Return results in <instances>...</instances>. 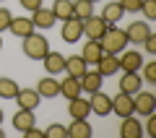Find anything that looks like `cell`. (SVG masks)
Segmentation results:
<instances>
[{
  "mask_svg": "<svg viewBox=\"0 0 156 138\" xmlns=\"http://www.w3.org/2000/svg\"><path fill=\"white\" fill-rule=\"evenodd\" d=\"M99 44H101V50L109 52V55H120V52L128 47V34H125V29H120L117 24H109L107 26V31L99 37Z\"/></svg>",
  "mask_w": 156,
  "mask_h": 138,
  "instance_id": "1",
  "label": "cell"
},
{
  "mask_svg": "<svg viewBox=\"0 0 156 138\" xmlns=\"http://www.w3.org/2000/svg\"><path fill=\"white\" fill-rule=\"evenodd\" d=\"M21 50L23 55L29 57V60H42V57L50 52V42H47L44 34H26L23 37V44H21Z\"/></svg>",
  "mask_w": 156,
  "mask_h": 138,
  "instance_id": "2",
  "label": "cell"
},
{
  "mask_svg": "<svg viewBox=\"0 0 156 138\" xmlns=\"http://www.w3.org/2000/svg\"><path fill=\"white\" fill-rule=\"evenodd\" d=\"M133 112L140 117L151 115V112H156V94H151V91H135L133 94Z\"/></svg>",
  "mask_w": 156,
  "mask_h": 138,
  "instance_id": "3",
  "label": "cell"
},
{
  "mask_svg": "<svg viewBox=\"0 0 156 138\" xmlns=\"http://www.w3.org/2000/svg\"><path fill=\"white\" fill-rule=\"evenodd\" d=\"M60 37H62V42L76 44L78 39L83 37V21H81V18H76V16L65 18V21H62V31H60Z\"/></svg>",
  "mask_w": 156,
  "mask_h": 138,
  "instance_id": "4",
  "label": "cell"
},
{
  "mask_svg": "<svg viewBox=\"0 0 156 138\" xmlns=\"http://www.w3.org/2000/svg\"><path fill=\"white\" fill-rule=\"evenodd\" d=\"M120 71L122 73H130V71H140V65H143V55H140L138 50H128L125 47L122 52H120Z\"/></svg>",
  "mask_w": 156,
  "mask_h": 138,
  "instance_id": "5",
  "label": "cell"
},
{
  "mask_svg": "<svg viewBox=\"0 0 156 138\" xmlns=\"http://www.w3.org/2000/svg\"><path fill=\"white\" fill-rule=\"evenodd\" d=\"M89 104H91V112L94 115H99V117H107L112 112V96L109 94H104V91H94L91 94V99H89Z\"/></svg>",
  "mask_w": 156,
  "mask_h": 138,
  "instance_id": "6",
  "label": "cell"
},
{
  "mask_svg": "<svg viewBox=\"0 0 156 138\" xmlns=\"http://www.w3.org/2000/svg\"><path fill=\"white\" fill-rule=\"evenodd\" d=\"M107 26H109V24H107L101 16H94V13H91L89 18H83V37H89V39H99L101 34L107 31Z\"/></svg>",
  "mask_w": 156,
  "mask_h": 138,
  "instance_id": "7",
  "label": "cell"
},
{
  "mask_svg": "<svg viewBox=\"0 0 156 138\" xmlns=\"http://www.w3.org/2000/svg\"><path fill=\"white\" fill-rule=\"evenodd\" d=\"M112 112H115L117 117L135 115V112H133V94H125V91H120L117 96H112Z\"/></svg>",
  "mask_w": 156,
  "mask_h": 138,
  "instance_id": "8",
  "label": "cell"
},
{
  "mask_svg": "<svg viewBox=\"0 0 156 138\" xmlns=\"http://www.w3.org/2000/svg\"><path fill=\"white\" fill-rule=\"evenodd\" d=\"M68 115H70L73 120H86V117L91 115V104H89V99H83V96L68 99Z\"/></svg>",
  "mask_w": 156,
  "mask_h": 138,
  "instance_id": "9",
  "label": "cell"
},
{
  "mask_svg": "<svg viewBox=\"0 0 156 138\" xmlns=\"http://www.w3.org/2000/svg\"><path fill=\"white\" fill-rule=\"evenodd\" d=\"M42 63H44L47 76H60V73L65 71V55H62V52H47V55L42 57Z\"/></svg>",
  "mask_w": 156,
  "mask_h": 138,
  "instance_id": "10",
  "label": "cell"
},
{
  "mask_svg": "<svg viewBox=\"0 0 156 138\" xmlns=\"http://www.w3.org/2000/svg\"><path fill=\"white\" fill-rule=\"evenodd\" d=\"M140 89H143V78H140L138 71H130V73H122V76H120V91L135 94V91H140Z\"/></svg>",
  "mask_w": 156,
  "mask_h": 138,
  "instance_id": "11",
  "label": "cell"
},
{
  "mask_svg": "<svg viewBox=\"0 0 156 138\" xmlns=\"http://www.w3.org/2000/svg\"><path fill=\"white\" fill-rule=\"evenodd\" d=\"M37 91L42 99H55V96H60V81L55 76H47L37 83Z\"/></svg>",
  "mask_w": 156,
  "mask_h": 138,
  "instance_id": "12",
  "label": "cell"
},
{
  "mask_svg": "<svg viewBox=\"0 0 156 138\" xmlns=\"http://www.w3.org/2000/svg\"><path fill=\"white\" fill-rule=\"evenodd\" d=\"M11 122H13V128H16L18 133H26L29 128H34V125H37L34 110H23V107H21V110H18L16 115H13V120H11Z\"/></svg>",
  "mask_w": 156,
  "mask_h": 138,
  "instance_id": "13",
  "label": "cell"
},
{
  "mask_svg": "<svg viewBox=\"0 0 156 138\" xmlns=\"http://www.w3.org/2000/svg\"><path fill=\"white\" fill-rule=\"evenodd\" d=\"M16 102H18V107H23V110H37L39 102H42V96H39L37 89H18Z\"/></svg>",
  "mask_w": 156,
  "mask_h": 138,
  "instance_id": "14",
  "label": "cell"
},
{
  "mask_svg": "<svg viewBox=\"0 0 156 138\" xmlns=\"http://www.w3.org/2000/svg\"><path fill=\"white\" fill-rule=\"evenodd\" d=\"M125 34H128V42L140 44V42L151 34V26H148V21H133L128 29H125Z\"/></svg>",
  "mask_w": 156,
  "mask_h": 138,
  "instance_id": "15",
  "label": "cell"
},
{
  "mask_svg": "<svg viewBox=\"0 0 156 138\" xmlns=\"http://www.w3.org/2000/svg\"><path fill=\"white\" fill-rule=\"evenodd\" d=\"M81 81V89H83L86 94H94V91H99L101 83H104V76H101L99 71H86L83 76L78 78Z\"/></svg>",
  "mask_w": 156,
  "mask_h": 138,
  "instance_id": "16",
  "label": "cell"
},
{
  "mask_svg": "<svg viewBox=\"0 0 156 138\" xmlns=\"http://www.w3.org/2000/svg\"><path fill=\"white\" fill-rule=\"evenodd\" d=\"M31 24H34V29H52L57 24V18L50 8H37L31 13Z\"/></svg>",
  "mask_w": 156,
  "mask_h": 138,
  "instance_id": "17",
  "label": "cell"
},
{
  "mask_svg": "<svg viewBox=\"0 0 156 138\" xmlns=\"http://www.w3.org/2000/svg\"><path fill=\"white\" fill-rule=\"evenodd\" d=\"M120 136H122V138H140V136H143V125H140V120H138V117H133V115L122 117Z\"/></svg>",
  "mask_w": 156,
  "mask_h": 138,
  "instance_id": "18",
  "label": "cell"
},
{
  "mask_svg": "<svg viewBox=\"0 0 156 138\" xmlns=\"http://www.w3.org/2000/svg\"><path fill=\"white\" fill-rule=\"evenodd\" d=\"M101 55H104V50H101L99 39H89V42L83 44V50H81V57L86 60V65H96Z\"/></svg>",
  "mask_w": 156,
  "mask_h": 138,
  "instance_id": "19",
  "label": "cell"
},
{
  "mask_svg": "<svg viewBox=\"0 0 156 138\" xmlns=\"http://www.w3.org/2000/svg\"><path fill=\"white\" fill-rule=\"evenodd\" d=\"M96 71L101 73V76H115V73H120V60H117V55H109V52H104V55L99 57V63H96Z\"/></svg>",
  "mask_w": 156,
  "mask_h": 138,
  "instance_id": "20",
  "label": "cell"
},
{
  "mask_svg": "<svg viewBox=\"0 0 156 138\" xmlns=\"http://www.w3.org/2000/svg\"><path fill=\"white\" fill-rule=\"evenodd\" d=\"M83 94V89H81V81L73 76H65L60 81V96H65V99H76V96Z\"/></svg>",
  "mask_w": 156,
  "mask_h": 138,
  "instance_id": "21",
  "label": "cell"
},
{
  "mask_svg": "<svg viewBox=\"0 0 156 138\" xmlns=\"http://www.w3.org/2000/svg\"><path fill=\"white\" fill-rule=\"evenodd\" d=\"M86 71H89V65H86V60L81 55L65 57V71H62V73H68V76H73V78H81Z\"/></svg>",
  "mask_w": 156,
  "mask_h": 138,
  "instance_id": "22",
  "label": "cell"
},
{
  "mask_svg": "<svg viewBox=\"0 0 156 138\" xmlns=\"http://www.w3.org/2000/svg\"><path fill=\"white\" fill-rule=\"evenodd\" d=\"M11 34H16V37H26V34H31L34 31V24H31V18H26V16H13V21H11Z\"/></svg>",
  "mask_w": 156,
  "mask_h": 138,
  "instance_id": "23",
  "label": "cell"
},
{
  "mask_svg": "<svg viewBox=\"0 0 156 138\" xmlns=\"http://www.w3.org/2000/svg\"><path fill=\"white\" fill-rule=\"evenodd\" d=\"M68 136H70V138H91L89 117H86V120H73L70 125H68Z\"/></svg>",
  "mask_w": 156,
  "mask_h": 138,
  "instance_id": "24",
  "label": "cell"
},
{
  "mask_svg": "<svg viewBox=\"0 0 156 138\" xmlns=\"http://www.w3.org/2000/svg\"><path fill=\"white\" fill-rule=\"evenodd\" d=\"M122 16H125V11H122V5H120V0H115V3H107L104 11H101V18H104L107 24H117Z\"/></svg>",
  "mask_w": 156,
  "mask_h": 138,
  "instance_id": "25",
  "label": "cell"
},
{
  "mask_svg": "<svg viewBox=\"0 0 156 138\" xmlns=\"http://www.w3.org/2000/svg\"><path fill=\"white\" fill-rule=\"evenodd\" d=\"M18 89L21 86H18L11 76H0V99H16Z\"/></svg>",
  "mask_w": 156,
  "mask_h": 138,
  "instance_id": "26",
  "label": "cell"
},
{
  "mask_svg": "<svg viewBox=\"0 0 156 138\" xmlns=\"http://www.w3.org/2000/svg\"><path fill=\"white\" fill-rule=\"evenodd\" d=\"M50 11L55 13L57 21H65V18H70V16H73V0H55Z\"/></svg>",
  "mask_w": 156,
  "mask_h": 138,
  "instance_id": "27",
  "label": "cell"
},
{
  "mask_svg": "<svg viewBox=\"0 0 156 138\" xmlns=\"http://www.w3.org/2000/svg\"><path fill=\"white\" fill-rule=\"evenodd\" d=\"M91 13H94V3L91 0H73V16L76 18H89Z\"/></svg>",
  "mask_w": 156,
  "mask_h": 138,
  "instance_id": "28",
  "label": "cell"
},
{
  "mask_svg": "<svg viewBox=\"0 0 156 138\" xmlns=\"http://www.w3.org/2000/svg\"><path fill=\"white\" fill-rule=\"evenodd\" d=\"M44 136L47 138H68V128L60 125V122H52V125L44 130Z\"/></svg>",
  "mask_w": 156,
  "mask_h": 138,
  "instance_id": "29",
  "label": "cell"
},
{
  "mask_svg": "<svg viewBox=\"0 0 156 138\" xmlns=\"http://www.w3.org/2000/svg\"><path fill=\"white\" fill-rule=\"evenodd\" d=\"M140 13L146 16V21L156 18V0H140Z\"/></svg>",
  "mask_w": 156,
  "mask_h": 138,
  "instance_id": "30",
  "label": "cell"
},
{
  "mask_svg": "<svg viewBox=\"0 0 156 138\" xmlns=\"http://www.w3.org/2000/svg\"><path fill=\"white\" fill-rule=\"evenodd\" d=\"M140 71H143V81H148V83H156V63H143L140 65Z\"/></svg>",
  "mask_w": 156,
  "mask_h": 138,
  "instance_id": "31",
  "label": "cell"
},
{
  "mask_svg": "<svg viewBox=\"0 0 156 138\" xmlns=\"http://www.w3.org/2000/svg\"><path fill=\"white\" fill-rule=\"evenodd\" d=\"M140 44H143V50H146V55H156V34H154V31H151L148 37H146L143 42H140Z\"/></svg>",
  "mask_w": 156,
  "mask_h": 138,
  "instance_id": "32",
  "label": "cell"
},
{
  "mask_svg": "<svg viewBox=\"0 0 156 138\" xmlns=\"http://www.w3.org/2000/svg\"><path fill=\"white\" fill-rule=\"evenodd\" d=\"M11 21H13L11 11H8V8H0V34H3V31H8V26H11Z\"/></svg>",
  "mask_w": 156,
  "mask_h": 138,
  "instance_id": "33",
  "label": "cell"
},
{
  "mask_svg": "<svg viewBox=\"0 0 156 138\" xmlns=\"http://www.w3.org/2000/svg\"><path fill=\"white\" fill-rule=\"evenodd\" d=\"M120 5H122L125 13H138L140 11V0H120Z\"/></svg>",
  "mask_w": 156,
  "mask_h": 138,
  "instance_id": "34",
  "label": "cell"
},
{
  "mask_svg": "<svg viewBox=\"0 0 156 138\" xmlns=\"http://www.w3.org/2000/svg\"><path fill=\"white\" fill-rule=\"evenodd\" d=\"M18 3H21V8L29 11V13H34L37 8H42V0H18Z\"/></svg>",
  "mask_w": 156,
  "mask_h": 138,
  "instance_id": "35",
  "label": "cell"
},
{
  "mask_svg": "<svg viewBox=\"0 0 156 138\" xmlns=\"http://www.w3.org/2000/svg\"><path fill=\"white\" fill-rule=\"evenodd\" d=\"M146 117H148V122H146V133H148V136H156V117H154V112L146 115Z\"/></svg>",
  "mask_w": 156,
  "mask_h": 138,
  "instance_id": "36",
  "label": "cell"
},
{
  "mask_svg": "<svg viewBox=\"0 0 156 138\" xmlns=\"http://www.w3.org/2000/svg\"><path fill=\"white\" fill-rule=\"evenodd\" d=\"M23 136H26V138H44V130H39V128L34 125V128H29Z\"/></svg>",
  "mask_w": 156,
  "mask_h": 138,
  "instance_id": "37",
  "label": "cell"
},
{
  "mask_svg": "<svg viewBox=\"0 0 156 138\" xmlns=\"http://www.w3.org/2000/svg\"><path fill=\"white\" fill-rule=\"evenodd\" d=\"M3 117H5V115H3V110H0V125H3Z\"/></svg>",
  "mask_w": 156,
  "mask_h": 138,
  "instance_id": "38",
  "label": "cell"
},
{
  "mask_svg": "<svg viewBox=\"0 0 156 138\" xmlns=\"http://www.w3.org/2000/svg\"><path fill=\"white\" fill-rule=\"evenodd\" d=\"M3 136H5V133H3V128H0V138H3Z\"/></svg>",
  "mask_w": 156,
  "mask_h": 138,
  "instance_id": "39",
  "label": "cell"
},
{
  "mask_svg": "<svg viewBox=\"0 0 156 138\" xmlns=\"http://www.w3.org/2000/svg\"><path fill=\"white\" fill-rule=\"evenodd\" d=\"M0 50H3V37H0Z\"/></svg>",
  "mask_w": 156,
  "mask_h": 138,
  "instance_id": "40",
  "label": "cell"
},
{
  "mask_svg": "<svg viewBox=\"0 0 156 138\" xmlns=\"http://www.w3.org/2000/svg\"><path fill=\"white\" fill-rule=\"evenodd\" d=\"M91 3H99V0H91Z\"/></svg>",
  "mask_w": 156,
  "mask_h": 138,
  "instance_id": "41",
  "label": "cell"
}]
</instances>
